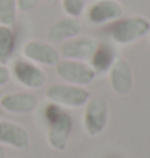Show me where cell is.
Masks as SVG:
<instances>
[{"label": "cell", "mask_w": 150, "mask_h": 158, "mask_svg": "<svg viewBox=\"0 0 150 158\" xmlns=\"http://www.w3.org/2000/svg\"><path fill=\"white\" fill-rule=\"evenodd\" d=\"M116 60V53L113 50L111 45L108 44H97L95 52L90 56V66L95 71V74L98 73H105V71H110L111 64Z\"/></svg>", "instance_id": "obj_14"}, {"label": "cell", "mask_w": 150, "mask_h": 158, "mask_svg": "<svg viewBox=\"0 0 150 158\" xmlns=\"http://www.w3.org/2000/svg\"><path fill=\"white\" fill-rule=\"evenodd\" d=\"M85 16L92 24L111 23L123 16V5L118 0H94L85 8Z\"/></svg>", "instance_id": "obj_9"}, {"label": "cell", "mask_w": 150, "mask_h": 158, "mask_svg": "<svg viewBox=\"0 0 150 158\" xmlns=\"http://www.w3.org/2000/svg\"><path fill=\"white\" fill-rule=\"evenodd\" d=\"M18 2V10L19 11H31L39 5L40 0H16Z\"/></svg>", "instance_id": "obj_18"}, {"label": "cell", "mask_w": 150, "mask_h": 158, "mask_svg": "<svg viewBox=\"0 0 150 158\" xmlns=\"http://www.w3.org/2000/svg\"><path fill=\"white\" fill-rule=\"evenodd\" d=\"M108 123V103L102 95H90L85 102L84 110V129L89 135H97Z\"/></svg>", "instance_id": "obj_6"}, {"label": "cell", "mask_w": 150, "mask_h": 158, "mask_svg": "<svg viewBox=\"0 0 150 158\" xmlns=\"http://www.w3.org/2000/svg\"><path fill=\"white\" fill-rule=\"evenodd\" d=\"M45 119V134L47 142L56 152H65L73 131V118L71 114L58 105L47 103L44 110Z\"/></svg>", "instance_id": "obj_1"}, {"label": "cell", "mask_w": 150, "mask_h": 158, "mask_svg": "<svg viewBox=\"0 0 150 158\" xmlns=\"http://www.w3.org/2000/svg\"><path fill=\"white\" fill-rule=\"evenodd\" d=\"M60 2H61V8L65 11V15L79 18L87 8L89 0H60Z\"/></svg>", "instance_id": "obj_17"}, {"label": "cell", "mask_w": 150, "mask_h": 158, "mask_svg": "<svg viewBox=\"0 0 150 158\" xmlns=\"http://www.w3.org/2000/svg\"><path fill=\"white\" fill-rule=\"evenodd\" d=\"M11 158H18V156H11Z\"/></svg>", "instance_id": "obj_23"}, {"label": "cell", "mask_w": 150, "mask_h": 158, "mask_svg": "<svg viewBox=\"0 0 150 158\" xmlns=\"http://www.w3.org/2000/svg\"><path fill=\"white\" fill-rule=\"evenodd\" d=\"M55 71L63 82L66 84H74V85H87L94 81L97 76L92 66L85 61H77V60H60L55 64Z\"/></svg>", "instance_id": "obj_4"}, {"label": "cell", "mask_w": 150, "mask_h": 158, "mask_svg": "<svg viewBox=\"0 0 150 158\" xmlns=\"http://www.w3.org/2000/svg\"><path fill=\"white\" fill-rule=\"evenodd\" d=\"M110 84L111 89L119 95L129 94L132 87V73L131 66L123 58H116L110 68Z\"/></svg>", "instance_id": "obj_13"}, {"label": "cell", "mask_w": 150, "mask_h": 158, "mask_svg": "<svg viewBox=\"0 0 150 158\" xmlns=\"http://www.w3.org/2000/svg\"><path fill=\"white\" fill-rule=\"evenodd\" d=\"M2 113H3V110H2V106H0V116H2Z\"/></svg>", "instance_id": "obj_22"}, {"label": "cell", "mask_w": 150, "mask_h": 158, "mask_svg": "<svg viewBox=\"0 0 150 158\" xmlns=\"http://www.w3.org/2000/svg\"><path fill=\"white\" fill-rule=\"evenodd\" d=\"M10 79H11L10 68L6 66V64H2V63H0V87H3L5 84H8Z\"/></svg>", "instance_id": "obj_19"}, {"label": "cell", "mask_w": 150, "mask_h": 158, "mask_svg": "<svg viewBox=\"0 0 150 158\" xmlns=\"http://www.w3.org/2000/svg\"><path fill=\"white\" fill-rule=\"evenodd\" d=\"M29 132L24 126L10 119H0V145L26 150L29 147Z\"/></svg>", "instance_id": "obj_10"}, {"label": "cell", "mask_w": 150, "mask_h": 158, "mask_svg": "<svg viewBox=\"0 0 150 158\" xmlns=\"http://www.w3.org/2000/svg\"><path fill=\"white\" fill-rule=\"evenodd\" d=\"M150 31V23L144 16H129L118 18L106 26L105 32L116 44H131Z\"/></svg>", "instance_id": "obj_2"}, {"label": "cell", "mask_w": 150, "mask_h": 158, "mask_svg": "<svg viewBox=\"0 0 150 158\" xmlns=\"http://www.w3.org/2000/svg\"><path fill=\"white\" fill-rule=\"evenodd\" d=\"M0 158H5V148H3V145H0Z\"/></svg>", "instance_id": "obj_20"}, {"label": "cell", "mask_w": 150, "mask_h": 158, "mask_svg": "<svg viewBox=\"0 0 150 158\" xmlns=\"http://www.w3.org/2000/svg\"><path fill=\"white\" fill-rule=\"evenodd\" d=\"M21 55H23V58L39 64V66H55L61 60L58 48L53 47L50 42L40 39L26 40L24 45L21 47Z\"/></svg>", "instance_id": "obj_7"}, {"label": "cell", "mask_w": 150, "mask_h": 158, "mask_svg": "<svg viewBox=\"0 0 150 158\" xmlns=\"http://www.w3.org/2000/svg\"><path fill=\"white\" fill-rule=\"evenodd\" d=\"M90 92L82 85L53 82L45 89V98L48 103L58 105L61 108H79L89 100Z\"/></svg>", "instance_id": "obj_3"}, {"label": "cell", "mask_w": 150, "mask_h": 158, "mask_svg": "<svg viewBox=\"0 0 150 158\" xmlns=\"http://www.w3.org/2000/svg\"><path fill=\"white\" fill-rule=\"evenodd\" d=\"M16 50V34L13 26L0 24V63L6 64Z\"/></svg>", "instance_id": "obj_15"}, {"label": "cell", "mask_w": 150, "mask_h": 158, "mask_svg": "<svg viewBox=\"0 0 150 158\" xmlns=\"http://www.w3.org/2000/svg\"><path fill=\"white\" fill-rule=\"evenodd\" d=\"M10 74L15 81L26 89H40L47 82V74L39 64L26 58H18L13 61Z\"/></svg>", "instance_id": "obj_5"}, {"label": "cell", "mask_w": 150, "mask_h": 158, "mask_svg": "<svg viewBox=\"0 0 150 158\" xmlns=\"http://www.w3.org/2000/svg\"><path fill=\"white\" fill-rule=\"evenodd\" d=\"M44 2H45V3H48V5H53V3L58 2V0H44Z\"/></svg>", "instance_id": "obj_21"}, {"label": "cell", "mask_w": 150, "mask_h": 158, "mask_svg": "<svg viewBox=\"0 0 150 158\" xmlns=\"http://www.w3.org/2000/svg\"><path fill=\"white\" fill-rule=\"evenodd\" d=\"M18 11L19 10L16 0H0V24L15 26Z\"/></svg>", "instance_id": "obj_16"}, {"label": "cell", "mask_w": 150, "mask_h": 158, "mask_svg": "<svg viewBox=\"0 0 150 158\" xmlns=\"http://www.w3.org/2000/svg\"><path fill=\"white\" fill-rule=\"evenodd\" d=\"M148 32H150V31H148Z\"/></svg>", "instance_id": "obj_24"}, {"label": "cell", "mask_w": 150, "mask_h": 158, "mask_svg": "<svg viewBox=\"0 0 150 158\" xmlns=\"http://www.w3.org/2000/svg\"><path fill=\"white\" fill-rule=\"evenodd\" d=\"M81 31H82L81 19L65 15L63 18H58L48 26L47 37L52 42H65L68 39H73L76 35H79Z\"/></svg>", "instance_id": "obj_12"}, {"label": "cell", "mask_w": 150, "mask_h": 158, "mask_svg": "<svg viewBox=\"0 0 150 158\" xmlns=\"http://www.w3.org/2000/svg\"><path fill=\"white\" fill-rule=\"evenodd\" d=\"M37 105H39L37 95H34L32 92H27V90L8 92L0 98L2 110L11 114H29L35 111Z\"/></svg>", "instance_id": "obj_8"}, {"label": "cell", "mask_w": 150, "mask_h": 158, "mask_svg": "<svg viewBox=\"0 0 150 158\" xmlns=\"http://www.w3.org/2000/svg\"><path fill=\"white\" fill-rule=\"evenodd\" d=\"M97 42L90 37H73L61 42L58 52L66 60H77V61H89L92 53L95 52Z\"/></svg>", "instance_id": "obj_11"}]
</instances>
